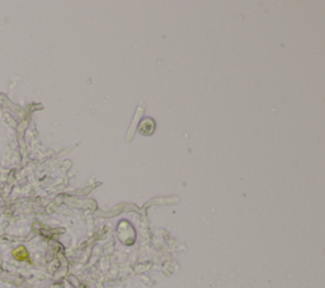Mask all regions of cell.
Here are the masks:
<instances>
[{
	"label": "cell",
	"instance_id": "obj_1",
	"mask_svg": "<svg viewBox=\"0 0 325 288\" xmlns=\"http://www.w3.org/2000/svg\"><path fill=\"white\" fill-rule=\"evenodd\" d=\"M14 257L17 258V259H19V261H23V259L27 258V252H25L23 248H19V249H17L14 252Z\"/></svg>",
	"mask_w": 325,
	"mask_h": 288
}]
</instances>
